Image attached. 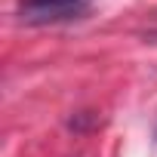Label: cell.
Masks as SVG:
<instances>
[{
  "instance_id": "obj_1",
  "label": "cell",
  "mask_w": 157,
  "mask_h": 157,
  "mask_svg": "<svg viewBox=\"0 0 157 157\" xmlns=\"http://www.w3.org/2000/svg\"><path fill=\"white\" fill-rule=\"evenodd\" d=\"M90 10V0H19V19L28 25H56L77 19Z\"/></svg>"
}]
</instances>
